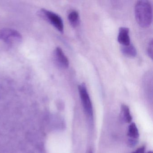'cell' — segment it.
Returning a JSON list of instances; mask_svg holds the SVG:
<instances>
[{
    "mask_svg": "<svg viewBox=\"0 0 153 153\" xmlns=\"http://www.w3.org/2000/svg\"><path fill=\"white\" fill-rule=\"evenodd\" d=\"M78 90L81 102L85 111L88 115L92 116L93 114V105L85 84L82 83L79 85L78 86Z\"/></svg>",
    "mask_w": 153,
    "mask_h": 153,
    "instance_id": "7a4b0ae2",
    "label": "cell"
},
{
    "mask_svg": "<svg viewBox=\"0 0 153 153\" xmlns=\"http://www.w3.org/2000/svg\"><path fill=\"white\" fill-rule=\"evenodd\" d=\"M135 16L141 27H149L152 22V6L150 1L146 0L137 1L135 7Z\"/></svg>",
    "mask_w": 153,
    "mask_h": 153,
    "instance_id": "6da1fadb",
    "label": "cell"
},
{
    "mask_svg": "<svg viewBox=\"0 0 153 153\" xmlns=\"http://www.w3.org/2000/svg\"><path fill=\"white\" fill-rule=\"evenodd\" d=\"M21 35L18 31L10 28L0 30V40L10 44L18 43L22 41Z\"/></svg>",
    "mask_w": 153,
    "mask_h": 153,
    "instance_id": "3957f363",
    "label": "cell"
},
{
    "mask_svg": "<svg viewBox=\"0 0 153 153\" xmlns=\"http://www.w3.org/2000/svg\"><path fill=\"white\" fill-rule=\"evenodd\" d=\"M121 113L122 116L124 121L127 123H130L132 120V116L131 114L130 111L128 106L126 105H122L121 107Z\"/></svg>",
    "mask_w": 153,
    "mask_h": 153,
    "instance_id": "30bf717a",
    "label": "cell"
},
{
    "mask_svg": "<svg viewBox=\"0 0 153 153\" xmlns=\"http://www.w3.org/2000/svg\"><path fill=\"white\" fill-rule=\"evenodd\" d=\"M128 136L130 138L131 146L136 144L137 140L139 137L138 129L136 124L134 123H131L129 125L128 130Z\"/></svg>",
    "mask_w": 153,
    "mask_h": 153,
    "instance_id": "52a82bcc",
    "label": "cell"
},
{
    "mask_svg": "<svg viewBox=\"0 0 153 153\" xmlns=\"http://www.w3.org/2000/svg\"><path fill=\"white\" fill-rule=\"evenodd\" d=\"M54 60L58 66L62 68H68L69 65V62L67 56L65 55L62 49L60 47H57L54 50Z\"/></svg>",
    "mask_w": 153,
    "mask_h": 153,
    "instance_id": "5b68a950",
    "label": "cell"
},
{
    "mask_svg": "<svg viewBox=\"0 0 153 153\" xmlns=\"http://www.w3.org/2000/svg\"><path fill=\"white\" fill-rule=\"evenodd\" d=\"M118 41L123 46H127L130 44L129 30L126 27H121L119 29Z\"/></svg>",
    "mask_w": 153,
    "mask_h": 153,
    "instance_id": "8992f818",
    "label": "cell"
},
{
    "mask_svg": "<svg viewBox=\"0 0 153 153\" xmlns=\"http://www.w3.org/2000/svg\"><path fill=\"white\" fill-rule=\"evenodd\" d=\"M41 12L42 16L58 31L61 33H63L64 25L63 21L60 16L52 11L44 9L41 10Z\"/></svg>",
    "mask_w": 153,
    "mask_h": 153,
    "instance_id": "277c9868",
    "label": "cell"
},
{
    "mask_svg": "<svg viewBox=\"0 0 153 153\" xmlns=\"http://www.w3.org/2000/svg\"><path fill=\"white\" fill-rule=\"evenodd\" d=\"M68 19L71 25L73 27H76L79 25L80 22L79 14L77 11L73 10L69 14Z\"/></svg>",
    "mask_w": 153,
    "mask_h": 153,
    "instance_id": "9c48e42d",
    "label": "cell"
},
{
    "mask_svg": "<svg viewBox=\"0 0 153 153\" xmlns=\"http://www.w3.org/2000/svg\"><path fill=\"white\" fill-rule=\"evenodd\" d=\"M88 153H93V151H92V150H91V149H89V150L88 151Z\"/></svg>",
    "mask_w": 153,
    "mask_h": 153,
    "instance_id": "4fadbf2b",
    "label": "cell"
},
{
    "mask_svg": "<svg viewBox=\"0 0 153 153\" xmlns=\"http://www.w3.org/2000/svg\"><path fill=\"white\" fill-rule=\"evenodd\" d=\"M147 53L149 56L153 59V41L151 40L148 44L147 48Z\"/></svg>",
    "mask_w": 153,
    "mask_h": 153,
    "instance_id": "8fae6325",
    "label": "cell"
},
{
    "mask_svg": "<svg viewBox=\"0 0 153 153\" xmlns=\"http://www.w3.org/2000/svg\"><path fill=\"white\" fill-rule=\"evenodd\" d=\"M147 153H152V152H148Z\"/></svg>",
    "mask_w": 153,
    "mask_h": 153,
    "instance_id": "5bb4252c",
    "label": "cell"
},
{
    "mask_svg": "<svg viewBox=\"0 0 153 153\" xmlns=\"http://www.w3.org/2000/svg\"><path fill=\"white\" fill-rule=\"evenodd\" d=\"M121 51L123 55L130 58H134L137 54V50L134 45L131 44L127 46H123Z\"/></svg>",
    "mask_w": 153,
    "mask_h": 153,
    "instance_id": "ba28073f",
    "label": "cell"
},
{
    "mask_svg": "<svg viewBox=\"0 0 153 153\" xmlns=\"http://www.w3.org/2000/svg\"><path fill=\"white\" fill-rule=\"evenodd\" d=\"M145 147L143 146L140 147L137 149L136 150H135L132 153H145Z\"/></svg>",
    "mask_w": 153,
    "mask_h": 153,
    "instance_id": "7c38bea8",
    "label": "cell"
}]
</instances>
